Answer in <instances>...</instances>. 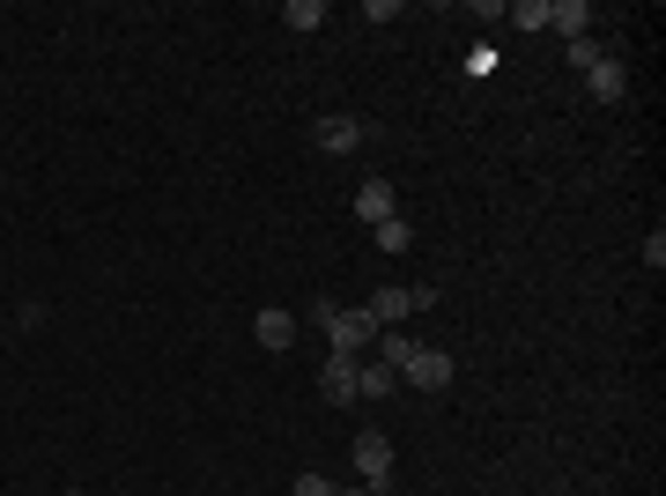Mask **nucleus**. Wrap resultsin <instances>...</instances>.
<instances>
[{
	"label": "nucleus",
	"mask_w": 666,
	"mask_h": 496,
	"mask_svg": "<svg viewBox=\"0 0 666 496\" xmlns=\"http://www.w3.org/2000/svg\"><path fill=\"white\" fill-rule=\"evenodd\" d=\"M371 238H377V252H408V245H415V222H400V215H393V222H377Z\"/></svg>",
	"instance_id": "ddd939ff"
},
{
	"label": "nucleus",
	"mask_w": 666,
	"mask_h": 496,
	"mask_svg": "<svg viewBox=\"0 0 666 496\" xmlns=\"http://www.w3.org/2000/svg\"><path fill=\"white\" fill-rule=\"evenodd\" d=\"M503 15H511L518 30H548V0H511Z\"/></svg>",
	"instance_id": "4468645a"
},
{
	"label": "nucleus",
	"mask_w": 666,
	"mask_h": 496,
	"mask_svg": "<svg viewBox=\"0 0 666 496\" xmlns=\"http://www.w3.org/2000/svg\"><path fill=\"white\" fill-rule=\"evenodd\" d=\"M319 393H326L333 408H356V356H326V371H319Z\"/></svg>",
	"instance_id": "0eeeda50"
},
{
	"label": "nucleus",
	"mask_w": 666,
	"mask_h": 496,
	"mask_svg": "<svg viewBox=\"0 0 666 496\" xmlns=\"http://www.w3.org/2000/svg\"><path fill=\"white\" fill-rule=\"evenodd\" d=\"M296 496H333L326 474H296Z\"/></svg>",
	"instance_id": "f3484780"
},
{
	"label": "nucleus",
	"mask_w": 666,
	"mask_h": 496,
	"mask_svg": "<svg viewBox=\"0 0 666 496\" xmlns=\"http://www.w3.org/2000/svg\"><path fill=\"white\" fill-rule=\"evenodd\" d=\"M282 23H290V30H319V23H326V0H290Z\"/></svg>",
	"instance_id": "f8f14e48"
},
{
	"label": "nucleus",
	"mask_w": 666,
	"mask_h": 496,
	"mask_svg": "<svg viewBox=\"0 0 666 496\" xmlns=\"http://www.w3.org/2000/svg\"><path fill=\"white\" fill-rule=\"evenodd\" d=\"M644 267H652V275L666 267V230H652V238H644Z\"/></svg>",
	"instance_id": "dca6fc26"
},
{
	"label": "nucleus",
	"mask_w": 666,
	"mask_h": 496,
	"mask_svg": "<svg viewBox=\"0 0 666 496\" xmlns=\"http://www.w3.org/2000/svg\"><path fill=\"white\" fill-rule=\"evenodd\" d=\"M393 385H400V371H385V364H363V371H356V400H385Z\"/></svg>",
	"instance_id": "9b49d317"
},
{
	"label": "nucleus",
	"mask_w": 666,
	"mask_h": 496,
	"mask_svg": "<svg viewBox=\"0 0 666 496\" xmlns=\"http://www.w3.org/2000/svg\"><path fill=\"white\" fill-rule=\"evenodd\" d=\"M393 215H400V193H393V186H385V178H363V186H356V222H393Z\"/></svg>",
	"instance_id": "423d86ee"
},
{
	"label": "nucleus",
	"mask_w": 666,
	"mask_h": 496,
	"mask_svg": "<svg viewBox=\"0 0 666 496\" xmlns=\"http://www.w3.org/2000/svg\"><path fill=\"white\" fill-rule=\"evenodd\" d=\"M400 378H415V393H445V385H452V356H445V348H415V356L400 364Z\"/></svg>",
	"instance_id": "20e7f679"
},
{
	"label": "nucleus",
	"mask_w": 666,
	"mask_h": 496,
	"mask_svg": "<svg viewBox=\"0 0 666 496\" xmlns=\"http://www.w3.org/2000/svg\"><path fill=\"white\" fill-rule=\"evenodd\" d=\"M356 474H363V489H371V496L393 489V445H385L377 430H356Z\"/></svg>",
	"instance_id": "f03ea898"
},
{
	"label": "nucleus",
	"mask_w": 666,
	"mask_h": 496,
	"mask_svg": "<svg viewBox=\"0 0 666 496\" xmlns=\"http://www.w3.org/2000/svg\"><path fill=\"white\" fill-rule=\"evenodd\" d=\"M67 496H82V489H67Z\"/></svg>",
	"instance_id": "6ab92c4d"
},
{
	"label": "nucleus",
	"mask_w": 666,
	"mask_h": 496,
	"mask_svg": "<svg viewBox=\"0 0 666 496\" xmlns=\"http://www.w3.org/2000/svg\"><path fill=\"white\" fill-rule=\"evenodd\" d=\"M311 319L326 327L333 356H356V348H363V341H371V333H377V319H371V311H341V304H326V296L311 304Z\"/></svg>",
	"instance_id": "f257e3e1"
},
{
	"label": "nucleus",
	"mask_w": 666,
	"mask_h": 496,
	"mask_svg": "<svg viewBox=\"0 0 666 496\" xmlns=\"http://www.w3.org/2000/svg\"><path fill=\"white\" fill-rule=\"evenodd\" d=\"M252 333H259V348H296V311L290 304H267V311H252Z\"/></svg>",
	"instance_id": "39448f33"
},
{
	"label": "nucleus",
	"mask_w": 666,
	"mask_h": 496,
	"mask_svg": "<svg viewBox=\"0 0 666 496\" xmlns=\"http://www.w3.org/2000/svg\"><path fill=\"white\" fill-rule=\"evenodd\" d=\"M363 311H371L377 327H393V319H408V311H415V290H400V282H385V290H377L371 304H363Z\"/></svg>",
	"instance_id": "9d476101"
},
{
	"label": "nucleus",
	"mask_w": 666,
	"mask_h": 496,
	"mask_svg": "<svg viewBox=\"0 0 666 496\" xmlns=\"http://www.w3.org/2000/svg\"><path fill=\"white\" fill-rule=\"evenodd\" d=\"M548 30H563L571 44L592 38V8H585V0H548Z\"/></svg>",
	"instance_id": "6e6552de"
},
{
	"label": "nucleus",
	"mask_w": 666,
	"mask_h": 496,
	"mask_svg": "<svg viewBox=\"0 0 666 496\" xmlns=\"http://www.w3.org/2000/svg\"><path fill=\"white\" fill-rule=\"evenodd\" d=\"M408 356H415V341H408V333H385V348H377V364H385V371H400Z\"/></svg>",
	"instance_id": "2eb2a0df"
},
{
	"label": "nucleus",
	"mask_w": 666,
	"mask_h": 496,
	"mask_svg": "<svg viewBox=\"0 0 666 496\" xmlns=\"http://www.w3.org/2000/svg\"><path fill=\"white\" fill-rule=\"evenodd\" d=\"M585 89H592V97H600V104H615V97H623V89H629V75H623V60H607V52H600V60H592V67H585Z\"/></svg>",
	"instance_id": "1a4fd4ad"
},
{
	"label": "nucleus",
	"mask_w": 666,
	"mask_h": 496,
	"mask_svg": "<svg viewBox=\"0 0 666 496\" xmlns=\"http://www.w3.org/2000/svg\"><path fill=\"white\" fill-rule=\"evenodd\" d=\"M311 141H319V149H326V156H356V149H363V141H371V126L356 119V112H326V119L311 126Z\"/></svg>",
	"instance_id": "7ed1b4c3"
},
{
	"label": "nucleus",
	"mask_w": 666,
	"mask_h": 496,
	"mask_svg": "<svg viewBox=\"0 0 666 496\" xmlns=\"http://www.w3.org/2000/svg\"><path fill=\"white\" fill-rule=\"evenodd\" d=\"M333 496H363V489H333Z\"/></svg>",
	"instance_id": "a211bd4d"
}]
</instances>
